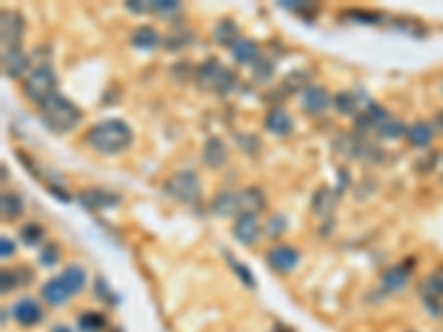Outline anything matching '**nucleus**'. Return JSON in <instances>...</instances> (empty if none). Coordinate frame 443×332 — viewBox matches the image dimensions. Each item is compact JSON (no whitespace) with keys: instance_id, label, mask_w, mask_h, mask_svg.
<instances>
[{"instance_id":"obj_1","label":"nucleus","mask_w":443,"mask_h":332,"mask_svg":"<svg viewBox=\"0 0 443 332\" xmlns=\"http://www.w3.org/2000/svg\"><path fill=\"white\" fill-rule=\"evenodd\" d=\"M133 142V133L124 120H102L85 133V144L102 155H118Z\"/></svg>"},{"instance_id":"obj_2","label":"nucleus","mask_w":443,"mask_h":332,"mask_svg":"<svg viewBox=\"0 0 443 332\" xmlns=\"http://www.w3.org/2000/svg\"><path fill=\"white\" fill-rule=\"evenodd\" d=\"M40 120L51 133H69L82 120V113L71 100L60 94H53L40 105Z\"/></svg>"},{"instance_id":"obj_3","label":"nucleus","mask_w":443,"mask_h":332,"mask_svg":"<svg viewBox=\"0 0 443 332\" xmlns=\"http://www.w3.org/2000/svg\"><path fill=\"white\" fill-rule=\"evenodd\" d=\"M55 85H58V78H55L53 69L49 64H38L22 82V94L27 100L42 105L44 100L55 94Z\"/></svg>"},{"instance_id":"obj_4","label":"nucleus","mask_w":443,"mask_h":332,"mask_svg":"<svg viewBox=\"0 0 443 332\" xmlns=\"http://www.w3.org/2000/svg\"><path fill=\"white\" fill-rule=\"evenodd\" d=\"M164 191L168 198H173L180 204H196L200 202L202 195L200 180L191 168H182L177 173H173L164 182Z\"/></svg>"},{"instance_id":"obj_5","label":"nucleus","mask_w":443,"mask_h":332,"mask_svg":"<svg viewBox=\"0 0 443 332\" xmlns=\"http://www.w3.org/2000/svg\"><path fill=\"white\" fill-rule=\"evenodd\" d=\"M196 80L200 89H213V91H220V94H226V91H231L235 87V76L215 58L198 67Z\"/></svg>"},{"instance_id":"obj_6","label":"nucleus","mask_w":443,"mask_h":332,"mask_svg":"<svg viewBox=\"0 0 443 332\" xmlns=\"http://www.w3.org/2000/svg\"><path fill=\"white\" fill-rule=\"evenodd\" d=\"M0 38H3V49H18L22 33H25V20L16 11H3L0 16Z\"/></svg>"},{"instance_id":"obj_7","label":"nucleus","mask_w":443,"mask_h":332,"mask_svg":"<svg viewBox=\"0 0 443 332\" xmlns=\"http://www.w3.org/2000/svg\"><path fill=\"white\" fill-rule=\"evenodd\" d=\"M266 261L268 266L279 272V274H288L297 268L299 264V250L295 246H286V244H279V246H272L268 253H266Z\"/></svg>"},{"instance_id":"obj_8","label":"nucleus","mask_w":443,"mask_h":332,"mask_svg":"<svg viewBox=\"0 0 443 332\" xmlns=\"http://www.w3.org/2000/svg\"><path fill=\"white\" fill-rule=\"evenodd\" d=\"M259 233H262V228H259L257 222V215L253 213H242L235 217V224H233V237L237 239L240 244L244 246H253L257 242Z\"/></svg>"},{"instance_id":"obj_9","label":"nucleus","mask_w":443,"mask_h":332,"mask_svg":"<svg viewBox=\"0 0 443 332\" xmlns=\"http://www.w3.org/2000/svg\"><path fill=\"white\" fill-rule=\"evenodd\" d=\"M11 315H14L16 322L25 328L38 326L42 322V308L36 299H31V297H22V299H18L16 306L11 308Z\"/></svg>"},{"instance_id":"obj_10","label":"nucleus","mask_w":443,"mask_h":332,"mask_svg":"<svg viewBox=\"0 0 443 332\" xmlns=\"http://www.w3.org/2000/svg\"><path fill=\"white\" fill-rule=\"evenodd\" d=\"M410 270L412 268H408V264H397V266H390V268H385L381 272V290L385 292H403L406 290V286L408 281H410Z\"/></svg>"},{"instance_id":"obj_11","label":"nucleus","mask_w":443,"mask_h":332,"mask_svg":"<svg viewBox=\"0 0 443 332\" xmlns=\"http://www.w3.org/2000/svg\"><path fill=\"white\" fill-rule=\"evenodd\" d=\"M419 295L424 302H443V261L419 283Z\"/></svg>"},{"instance_id":"obj_12","label":"nucleus","mask_w":443,"mask_h":332,"mask_svg":"<svg viewBox=\"0 0 443 332\" xmlns=\"http://www.w3.org/2000/svg\"><path fill=\"white\" fill-rule=\"evenodd\" d=\"M331 96L326 94V89L322 87H309L302 94V109L306 113H311V116H322V113L331 107Z\"/></svg>"},{"instance_id":"obj_13","label":"nucleus","mask_w":443,"mask_h":332,"mask_svg":"<svg viewBox=\"0 0 443 332\" xmlns=\"http://www.w3.org/2000/svg\"><path fill=\"white\" fill-rule=\"evenodd\" d=\"M27 69H29V58L20 47L3 49V73L7 78H20L22 73H27Z\"/></svg>"},{"instance_id":"obj_14","label":"nucleus","mask_w":443,"mask_h":332,"mask_svg":"<svg viewBox=\"0 0 443 332\" xmlns=\"http://www.w3.org/2000/svg\"><path fill=\"white\" fill-rule=\"evenodd\" d=\"M264 127H266L268 133L284 137V135H288L293 131V118L284 109L272 107V109H268L266 118H264Z\"/></svg>"},{"instance_id":"obj_15","label":"nucleus","mask_w":443,"mask_h":332,"mask_svg":"<svg viewBox=\"0 0 443 332\" xmlns=\"http://www.w3.org/2000/svg\"><path fill=\"white\" fill-rule=\"evenodd\" d=\"M435 127H433V122H426V120H419L415 124H410L408 127V142H410V146L415 148H428L430 144H433V137H435Z\"/></svg>"},{"instance_id":"obj_16","label":"nucleus","mask_w":443,"mask_h":332,"mask_svg":"<svg viewBox=\"0 0 443 332\" xmlns=\"http://www.w3.org/2000/svg\"><path fill=\"white\" fill-rule=\"evenodd\" d=\"M211 213L218 217H231V215H240V198L237 193L231 191H222L213 198L211 202Z\"/></svg>"},{"instance_id":"obj_17","label":"nucleus","mask_w":443,"mask_h":332,"mask_svg":"<svg viewBox=\"0 0 443 332\" xmlns=\"http://www.w3.org/2000/svg\"><path fill=\"white\" fill-rule=\"evenodd\" d=\"M33 281V272L29 270V266H18V268H3V272H0V283H3V295L11 292L14 288H18V286H25Z\"/></svg>"},{"instance_id":"obj_18","label":"nucleus","mask_w":443,"mask_h":332,"mask_svg":"<svg viewBox=\"0 0 443 332\" xmlns=\"http://www.w3.org/2000/svg\"><path fill=\"white\" fill-rule=\"evenodd\" d=\"M40 295H42V299L47 302L49 306H53V308L64 306L67 302H69V297H71V292L67 290V286L62 283L60 277L49 279L47 283H44L40 288Z\"/></svg>"},{"instance_id":"obj_19","label":"nucleus","mask_w":443,"mask_h":332,"mask_svg":"<svg viewBox=\"0 0 443 332\" xmlns=\"http://www.w3.org/2000/svg\"><path fill=\"white\" fill-rule=\"evenodd\" d=\"M226 155H229V151H226V144L220 140V137H209L207 144H204V151H202L204 164L209 168H222L226 162Z\"/></svg>"},{"instance_id":"obj_20","label":"nucleus","mask_w":443,"mask_h":332,"mask_svg":"<svg viewBox=\"0 0 443 332\" xmlns=\"http://www.w3.org/2000/svg\"><path fill=\"white\" fill-rule=\"evenodd\" d=\"M80 202L87 206V209H111V206H116L120 200H118V195H113V193H109V191L85 189L80 193Z\"/></svg>"},{"instance_id":"obj_21","label":"nucleus","mask_w":443,"mask_h":332,"mask_svg":"<svg viewBox=\"0 0 443 332\" xmlns=\"http://www.w3.org/2000/svg\"><path fill=\"white\" fill-rule=\"evenodd\" d=\"M237 198H240V211L242 213H253L257 215L259 211H264L266 206V198L262 189L257 186H248V189H242L240 193H237ZM240 213V215H242Z\"/></svg>"},{"instance_id":"obj_22","label":"nucleus","mask_w":443,"mask_h":332,"mask_svg":"<svg viewBox=\"0 0 443 332\" xmlns=\"http://www.w3.org/2000/svg\"><path fill=\"white\" fill-rule=\"evenodd\" d=\"M233 60L240 64H255L259 58V49L251 38H237L231 47Z\"/></svg>"},{"instance_id":"obj_23","label":"nucleus","mask_w":443,"mask_h":332,"mask_svg":"<svg viewBox=\"0 0 443 332\" xmlns=\"http://www.w3.org/2000/svg\"><path fill=\"white\" fill-rule=\"evenodd\" d=\"M60 279L67 286V290H69L71 295H78V292H82L85 286H87V270L78 264H71L62 270Z\"/></svg>"},{"instance_id":"obj_24","label":"nucleus","mask_w":443,"mask_h":332,"mask_svg":"<svg viewBox=\"0 0 443 332\" xmlns=\"http://www.w3.org/2000/svg\"><path fill=\"white\" fill-rule=\"evenodd\" d=\"M160 33H157L153 27H149V25H142V27H138V29H133V33H131V44L133 47H138V49H142V51H149V49H155L157 44H160Z\"/></svg>"},{"instance_id":"obj_25","label":"nucleus","mask_w":443,"mask_h":332,"mask_svg":"<svg viewBox=\"0 0 443 332\" xmlns=\"http://www.w3.org/2000/svg\"><path fill=\"white\" fill-rule=\"evenodd\" d=\"M213 38H215V42H218V44H226V47H233V42H235L237 38H242V36H240V31H237L235 22L229 20V18H224V20H220L218 25L213 27Z\"/></svg>"},{"instance_id":"obj_26","label":"nucleus","mask_w":443,"mask_h":332,"mask_svg":"<svg viewBox=\"0 0 443 332\" xmlns=\"http://www.w3.org/2000/svg\"><path fill=\"white\" fill-rule=\"evenodd\" d=\"M335 193L331 189H326L322 186L320 191L315 193V198H313V211L317 217H328L333 213V206H335Z\"/></svg>"},{"instance_id":"obj_27","label":"nucleus","mask_w":443,"mask_h":332,"mask_svg":"<svg viewBox=\"0 0 443 332\" xmlns=\"http://www.w3.org/2000/svg\"><path fill=\"white\" fill-rule=\"evenodd\" d=\"M309 82H311L309 71L297 69V71L286 73V78H284V82H281V91H288V94H297V91H302V94H304V91L311 87Z\"/></svg>"},{"instance_id":"obj_28","label":"nucleus","mask_w":443,"mask_h":332,"mask_svg":"<svg viewBox=\"0 0 443 332\" xmlns=\"http://www.w3.org/2000/svg\"><path fill=\"white\" fill-rule=\"evenodd\" d=\"M0 213H3L5 220H16L22 213V200L16 193H3V198H0Z\"/></svg>"},{"instance_id":"obj_29","label":"nucleus","mask_w":443,"mask_h":332,"mask_svg":"<svg viewBox=\"0 0 443 332\" xmlns=\"http://www.w3.org/2000/svg\"><path fill=\"white\" fill-rule=\"evenodd\" d=\"M333 107L337 109V113H342V116H355L357 98L350 94V91H339V94L333 98Z\"/></svg>"},{"instance_id":"obj_30","label":"nucleus","mask_w":443,"mask_h":332,"mask_svg":"<svg viewBox=\"0 0 443 332\" xmlns=\"http://www.w3.org/2000/svg\"><path fill=\"white\" fill-rule=\"evenodd\" d=\"M105 326H107V319L100 313L89 311V313H82L80 317H78V328H80L82 332H98Z\"/></svg>"},{"instance_id":"obj_31","label":"nucleus","mask_w":443,"mask_h":332,"mask_svg":"<svg viewBox=\"0 0 443 332\" xmlns=\"http://www.w3.org/2000/svg\"><path fill=\"white\" fill-rule=\"evenodd\" d=\"M377 133H379L381 137H385V140H397V137L406 135V133H408V129H406V124H403V122L394 120V118H388L385 122H381V127L377 129Z\"/></svg>"},{"instance_id":"obj_32","label":"nucleus","mask_w":443,"mask_h":332,"mask_svg":"<svg viewBox=\"0 0 443 332\" xmlns=\"http://www.w3.org/2000/svg\"><path fill=\"white\" fill-rule=\"evenodd\" d=\"M42 237H44V228L36 222H29L20 228V239L25 242L27 246H36L42 242Z\"/></svg>"},{"instance_id":"obj_33","label":"nucleus","mask_w":443,"mask_h":332,"mask_svg":"<svg viewBox=\"0 0 443 332\" xmlns=\"http://www.w3.org/2000/svg\"><path fill=\"white\" fill-rule=\"evenodd\" d=\"M272 71H275L272 62L268 58H264V55H259L257 62L253 64V76H255L257 82H268V80L272 78Z\"/></svg>"},{"instance_id":"obj_34","label":"nucleus","mask_w":443,"mask_h":332,"mask_svg":"<svg viewBox=\"0 0 443 332\" xmlns=\"http://www.w3.org/2000/svg\"><path fill=\"white\" fill-rule=\"evenodd\" d=\"M348 18H353L355 22H361V25H377V22H381L383 16L379 14H372V11H361V9H350L346 11Z\"/></svg>"},{"instance_id":"obj_35","label":"nucleus","mask_w":443,"mask_h":332,"mask_svg":"<svg viewBox=\"0 0 443 332\" xmlns=\"http://www.w3.org/2000/svg\"><path fill=\"white\" fill-rule=\"evenodd\" d=\"M229 261H231L235 274L240 277V281L246 286V288H255V277H253V272L246 268V264H242V261H233L231 257H229Z\"/></svg>"},{"instance_id":"obj_36","label":"nucleus","mask_w":443,"mask_h":332,"mask_svg":"<svg viewBox=\"0 0 443 332\" xmlns=\"http://www.w3.org/2000/svg\"><path fill=\"white\" fill-rule=\"evenodd\" d=\"M284 231H286V217H284V215L270 217V220L266 222V226H264V233H266L268 237H277V235H281Z\"/></svg>"},{"instance_id":"obj_37","label":"nucleus","mask_w":443,"mask_h":332,"mask_svg":"<svg viewBox=\"0 0 443 332\" xmlns=\"http://www.w3.org/2000/svg\"><path fill=\"white\" fill-rule=\"evenodd\" d=\"M177 9L180 3H175V0H157V3H153V11H157V14H175Z\"/></svg>"},{"instance_id":"obj_38","label":"nucleus","mask_w":443,"mask_h":332,"mask_svg":"<svg viewBox=\"0 0 443 332\" xmlns=\"http://www.w3.org/2000/svg\"><path fill=\"white\" fill-rule=\"evenodd\" d=\"M55 261H58V250H55V246H47V248H42V253H40V264L44 266H53Z\"/></svg>"},{"instance_id":"obj_39","label":"nucleus","mask_w":443,"mask_h":332,"mask_svg":"<svg viewBox=\"0 0 443 332\" xmlns=\"http://www.w3.org/2000/svg\"><path fill=\"white\" fill-rule=\"evenodd\" d=\"M14 253H16V244L11 242L9 237H3V239H0V257L7 259V257H11Z\"/></svg>"},{"instance_id":"obj_40","label":"nucleus","mask_w":443,"mask_h":332,"mask_svg":"<svg viewBox=\"0 0 443 332\" xmlns=\"http://www.w3.org/2000/svg\"><path fill=\"white\" fill-rule=\"evenodd\" d=\"M127 9L133 14H144V11H153V3H144V0H135V3H127Z\"/></svg>"},{"instance_id":"obj_41","label":"nucleus","mask_w":443,"mask_h":332,"mask_svg":"<svg viewBox=\"0 0 443 332\" xmlns=\"http://www.w3.org/2000/svg\"><path fill=\"white\" fill-rule=\"evenodd\" d=\"M433 127H435V131H437V133H441V135H443V109H441V111H437V116H435V120H433Z\"/></svg>"},{"instance_id":"obj_42","label":"nucleus","mask_w":443,"mask_h":332,"mask_svg":"<svg viewBox=\"0 0 443 332\" xmlns=\"http://www.w3.org/2000/svg\"><path fill=\"white\" fill-rule=\"evenodd\" d=\"M51 332H73L69 326H64V324H55L53 328H51Z\"/></svg>"},{"instance_id":"obj_43","label":"nucleus","mask_w":443,"mask_h":332,"mask_svg":"<svg viewBox=\"0 0 443 332\" xmlns=\"http://www.w3.org/2000/svg\"><path fill=\"white\" fill-rule=\"evenodd\" d=\"M439 91H441V96H443V78H441V82H439Z\"/></svg>"},{"instance_id":"obj_44","label":"nucleus","mask_w":443,"mask_h":332,"mask_svg":"<svg viewBox=\"0 0 443 332\" xmlns=\"http://www.w3.org/2000/svg\"><path fill=\"white\" fill-rule=\"evenodd\" d=\"M406 332H417V330H406Z\"/></svg>"},{"instance_id":"obj_45","label":"nucleus","mask_w":443,"mask_h":332,"mask_svg":"<svg viewBox=\"0 0 443 332\" xmlns=\"http://www.w3.org/2000/svg\"><path fill=\"white\" fill-rule=\"evenodd\" d=\"M441 164H443V155H441Z\"/></svg>"},{"instance_id":"obj_46","label":"nucleus","mask_w":443,"mask_h":332,"mask_svg":"<svg viewBox=\"0 0 443 332\" xmlns=\"http://www.w3.org/2000/svg\"><path fill=\"white\" fill-rule=\"evenodd\" d=\"M441 317H443V313H441Z\"/></svg>"}]
</instances>
